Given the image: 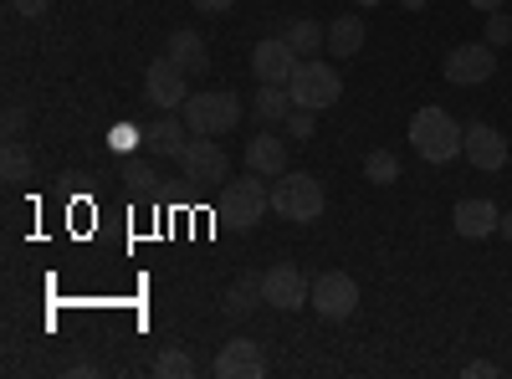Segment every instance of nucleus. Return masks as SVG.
<instances>
[{"instance_id":"obj_28","label":"nucleus","mask_w":512,"mask_h":379,"mask_svg":"<svg viewBox=\"0 0 512 379\" xmlns=\"http://www.w3.org/2000/svg\"><path fill=\"white\" fill-rule=\"evenodd\" d=\"M128 185H134V190H149V185H154V175L144 170V164H128Z\"/></svg>"},{"instance_id":"obj_32","label":"nucleus","mask_w":512,"mask_h":379,"mask_svg":"<svg viewBox=\"0 0 512 379\" xmlns=\"http://www.w3.org/2000/svg\"><path fill=\"white\" fill-rule=\"evenodd\" d=\"M472 11H482V16H492V11H502V0H466Z\"/></svg>"},{"instance_id":"obj_8","label":"nucleus","mask_w":512,"mask_h":379,"mask_svg":"<svg viewBox=\"0 0 512 379\" xmlns=\"http://www.w3.org/2000/svg\"><path fill=\"white\" fill-rule=\"evenodd\" d=\"M144 98L154 103V108H185V98H190V72L185 67H175L169 57H154L149 62V72H144Z\"/></svg>"},{"instance_id":"obj_31","label":"nucleus","mask_w":512,"mask_h":379,"mask_svg":"<svg viewBox=\"0 0 512 379\" xmlns=\"http://www.w3.org/2000/svg\"><path fill=\"white\" fill-rule=\"evenodd\" d=\"M466 374H472V379H492L497 364H492V359H477V364H466Z\"/></svg>"},{"instance_id":"obj_30","label":"nucleus","mask_w":512,"mask_h":379,"mask_svg":"<svg viewBox=\"0 0 512 379\" xmlns=\"http://www.w3.org/2000/svg\"><path fill=\"white\" fill-rule=\"evenodd\" d=\"M21 123H26V113H21V108L11 103V108H6V134H11V139L21 134Z\"/></svg>"},{"instance_id":"obj_5","label":"nucleus","mask_w":512,"mask_h":379,"mask_svg":"<svg viewBox=\"0 0 512 379\" xmlns=\"http://www.w3.org/2000/svg\"><path fill=\"white\" fill-rule=\"evenodd\" d=\"M272 210V185L262 175H241V180H226L221 190V216L236 226V231H251V226H262V216Z\"/></svg>"},{"instance_id":"obj_33","label":"nucleus","mask_w":512,"mask_h":379,"mask_svg":"<svg viewBox=\"0 0 512 379\" xmlns=\"http://www.w3.org/2000/svg\"><path fill=\"white\" fill-rule=\"evenodd\" d=\"M497 236H507V241H512V210H507V216H502V226H497Z\"/></svg>"},{"instance_id":"obj_34","label":"nucleus","mask_w":512,"mask_h":379,"mask_svg":"<svg viewBox=\"0 0 512 379\" xmlns=\"http://www.w3.org/2000/svg\"><path fill=\"white\" fill-rule=\"evenodd\" d=\"M400 6H405V11H425V6H431V0H400Z\"/></svg>"},{"instance_id":"obj_26","label":"nucleus","mask_w":512,"mask_h":379,"mask_svg":"<svg viewBox=\"0 0 512 379\" xmlns=\"http://www.w3.org/2000/svg\"><path fill=\"white\" fill-rule=\"evenodd\" d=\"M487 47H512V16H502V11H492L487 16Z\"/></svg>"},{"instance_id":"obj_13","label":"nucleus","mask_w":512,"mask_h":379,"mask_svg":"<svg viewBox=\"0 0 512 379\" xmlns=\"http://www.w3.org/2000/svg\"><path fill=\"white\" fill-rule=\"evenodd\" d=\"M451 226H456V236H466V241H487V236H497V226H502V210H497L492 200H461V205L451 210Z\"/></svg>"},{"instance_id":"obj_35","label":"nucleus","mask_w":512,"mask_h":379,"mask_svg":"<svg viewBox=\"0 0 512 379\" xmlns=\"http://www.w3.org/2000/svg\"><path fill=\"white\" fill-rule=\"evenodd\" d=\"M354 6H359V11H369V6H379V0H354Z\"/></svg>"},{"instance_id":"obj_25","label":"nucleus","mask_w":512,"mask_h":379,"mask_svg":"<svg viewBox=\"0 0 512 379\" xmlns=\"http://www.w3.org/2000/svg\"><path fill=\"white\" fill-rule=\"evenodd\" d=\"M282 129H287V139H313V129H318V113H313V108H292Z\"/></svg>"},{"instance_id":"obj_11","label":"nucleus","mask_w":512,"mask_h":379,"mask_svg":"<svg viewBox=\"0 0 512 379\" xmlns=\"http://www.w3.org/2000/svg\"><path fill=\"white\" fill-rule=\"evenodd\" d=\"M297 62H303V57H297L282 36H267V41H256V47H251V72L262 82H282V88H287V77L297 72Z\"/></svg>"},{"instance_id":"obj_18","label":"nucleus","mask_w":512,"mask_h":379,"mask_svg":"<svg viewBox=\"0 0 512 379\" xmlns=\"http://www.w3.org/2000/svg\"><path fill=\"white\" fill-rule=\"evenodd\" d=\"M149 144L159 159H180L190 149V123L185 118H159L154 129H149Z\"/></svg>"},{"instance_id":"obj_17","label":"nucleus","mask_w":512,"mask_h":379,"mask_svg":"<svg viewBox=\"0 0 512 379\" xmlns=\"http://www.w3.org/2000/svg\"><path fill=\"white\" fill-rule=\"evenodd\" d=\"M364 41H369V26H364L359 11H354V16H338V21L328 26V52H333V57H359Z\"/></svg>"},{"instance_id":"obj_2","label":"nucleus","mask_w":512,"mask_h":379,"mask_svg":"<svg viewBox=\"0 0 512 379\" xmlns=\"http://www.w3.org/2000/svg\"><path fill=\"white\" fill-rule=\"evenodd\" d=\"M323 205H328V195H323V180H318V175H308V170L277 175V185H272V210H277L282 221L313 226V221L323 216Z\"/></svg>"},{"instance_id":"obj_23","label":"nucleus","mask_w":512,"mask_h":379,"mask_svg":"<svg viewBox=\"0 0 512 379\" xmlns=\"http://www.w3.org/2000/svg\"><path fill=\"white\" fill-rule=\"evenodd\" d=\"M154 374L159 379H190L195 374V359L185 349H164V354H154Z\"/></svg>"},{"instance_id":"obj_20","label":"nucleus","mask_w":512,"mask_h":379,"mask_svg":"<svg viewBox=\"0 0 512 379\" xmlns=\"http://www.w3.org/2000/svg\"><path fill=\"white\" fill-rule=\"evenodd\" d=\"M292 108L297 103H292V93L282 88V82H262V93H256V103H251V113L262 118V123H287Z\"/></svg>"},{"instance_id":"obj_3","label":"nucleus","mask_w":512,"mask_h":379,"mask_svg":"<svg viewBox=\"0 0 512 379\" xmlns=\"http://www.w3.org/2000/svg\"><path fill=\"white\" fill-rule=\"evenodd\" d=\"M241 113H246V108H241L236 93H195V98H185V108H180V118L190 123L195 139H226V134H236Z\"/></svg>"},{"instance_id":"obj_6","label":"nucleus","mask_w":512,"mask_h":379,"mask_svg":"<svg viewBox=\"0 0 512 379\" xmlns=\"http://www.w3.org/2000/svg\"><path fill=\"white\" fill-rule=\"evenodd\" d=\"M492 72H497V47H487V41H461V47H451L446 62H441V77L451 88H477Z\"/></svg>"},{"instance_id":"obj_24","label":"nucleus","mask_w":512,"mask_h":379,"mask_svg":"<svg viewBox=\"0 0 512 379\" xmlns=\"http://www.w3.org/2000/svg\"><path fill=\"white\" fill-rule=\"evenodd\" d=\"M0 175H6L11 185H21V180H31V154L16 144V139H6V154H0Z\"/></svg>"},{"instance_id":"obj_10","label":"nucleus","mask_w":512,"mask_h":379,"mask_svg":"<svg viewBox=\"0 0 512 379\" xmlns=\"http://www.w3.org/2000/svg\"><path fill=\"white\" fill-rule=\"evenodd\" d=\"M308 298H313V282L297 272V267H272V272H262V303H272L277 313H297V308H308Z\"/></svg>"},{"instance_id":"obj_15","label":"nucleus","mask_w":512,"mask_h":379,"mask_svg":"<svg viewBox=\"0 0 512 379\" xmlns=\"http://www.w3.org/2000/svg\"><path fill=\"white\" fill-rule=\"evenodd\" d=\"M246 170L251 175H262V180H277V175H287V144L267 129V134H256L251 144H246Z\"/></svg>"},{"instance_id":"obj_21","label":"nucleus","mask_w":512,"mask_h":379,"mask_svg":"<svg viewBox=\"0 0 512 379\" xmlns=\"http://www.w3.org/2000/svg\"><path fill=\"white\" fill-rule=\"evenodd\" d=\"M256 303H262V277H236L231 287H226V298H221V308H226V318H246Z\"/></svg>"},{"instance_id":"obj_22","label":"nucleus","mask_w":512,"mask_h":379,"mask_svg":"<svg viewBox=\"0 0 512 379\" xmlns=\"http://www.w3.org/2000/svg\"><path fill=\"white\" fill-rule=\"evenodd\" d=\"M364 180H369V185H395V180H400V159H395L390 149H374V154L364 159Z\"/></svg>"},{"instance_id":"obj_12","label":"nucleus","mask_w":512,"mask_h":379,"mask_svg":"<svg viewBox=\"0 0 512 379\" xmlns=\"http://www.w3.org/2000/svg\"><path fill=\"white\" fill-rule=\"evenodd\" d=\"M216 374H221V379H262V374H267V354H262V344H251V339H231V344H221V354H216Z\"/></svg>"},{"instance_id":"obj_19","label":"nucleus","mask_w":512,"mask_h":379,"mask_svg":"<svg viewBox=\"0 0 512 379\" xmlns=\"http://www.w3.org/2000/svg\"><path fill=\"white\" fill-rule=\"evenodd\" d=\"M282 41H287L297 57H318V47H328V31L318 21H308V16H297V21H287Z\"/></svg>"},{"instance_id":"obj_7","label":"nucleus","mask_w":512,"mask_h":379,"mask_svg":"<svg viewBox=\"0 0 512 379\" xmlns=\"http://www.w3.org/2000/svg\"><path fill=\"white\" fill-rule=\"evenodd\" d=\"M308 308H318V318H328V323L354 318V308H359V282H354L349 272H323V277L313 282Z\"/></svg>"},{"instance_id":"obj_27","label":"nucleus","mask_w":512,"mask_h":379,"mask_svg":"<svg viewBox=\"0 0 512 379\" xmlns=\"http://www.w3.org/2000/svg\"><path fill=\"white\" fill-rule=\"evenodd\" d=\"M11 6H16V16H26V21H41V16L52 11V0H11Z\"/></svg>"},{"instance_id":"obj_29","label":"nucleus","mask_w":512,"mask_h":379,"mask_svg":"<svg viewBox=\"0 0 512 379\" xmlns=\"http://www.w3.org/2000/svg\"><path fill=\"white\" fill-rule=\"evenodd\" d=\"M236 6V0H195V11H205V16H226Z\"/></svg>"},{"instance_id":"obj_4","label":"nucleus","mask_w":512,"mask_h":379,"mask_svg":"<svg viewBox=\"0 0 512 379\" xmlns=\"http://www.w3.org/2000/svg\"><path fill=\"white\" fill-rule=\"evenodd\" d=\"M287 93H292L297 108L328 113L338 98H344V77H338L328 62H318V57H303V62H297V72L287 77Z\"/></svg>"},{"instance_id":"obj_14","label":"nucleus","mask_w":512,"mask_h":379,"mask_svg":"<svg viewBox=\"0 0 512 379\" xmlns=\"http://www.w3.org/2000/svg\"><path fill=\"white\" fill-rule=\"evenodd\" d=\"M461 154L472 159L477 170H502V164H507V139L492 129V123H472V129H466Z\"/></svg>"},{"instance_id":"obj_1","label":"nucleus","mask_w":512,"mask_h":379,"mask_svg":"<svg viewBox=\"0 0 512 379\" xmlns=\"http://www.w3.org/2000/svg\"><path fill=\"white\" fill-rule=\"evenodd\" d=\"M410 144H415V154L425 164H451L461 154V144H466V129L446 108H420L410 118Z\"/></svg>"},{"instance_id":"obj_9","label":"nucleus","mask_w":512,"mask_h":379,"mask_svg":"<svg viewBox=\"0 0 512 379\" xmlns=\"http://www.w3.org/2000/svg\"><path fill=\"white\" fill-rule=\"evenodd\" d=\"M180 170L190 185H226L231 180V154L216 139H190V149L180 154Z\"/></svg>"},{"instance_id":"obj_16","label":"nucleus","mask_w":512,"mask_h":379,"mask_svg":"<svg viewBox=\"0 0 512 379\" xmlns=\"http://www.w3.org/2000/svg\"><path fill=\"white\" fill-rule=\"evenodd\" d=\"M164 57L175 62V67H185L190 77L210 72V57H205V36H200V31H175V36H169V47H164Z\"/></svg>"}]
</instances>
